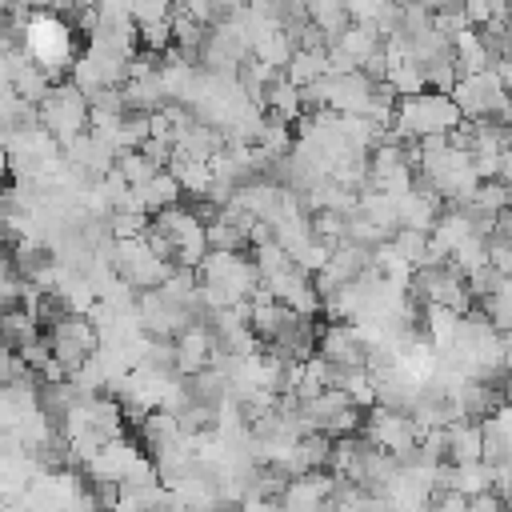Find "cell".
Segmentation results:
<instances>
[{"label": "cell", "instance_id": "cell-3", "mask_svg": "<svg viewBox=\"0 0 512 512\" xmlns=\"http://www.w3.org/2000/svg\"><path fill=\"white\" fill-rule=\"evenodd\" d=\"M464 120L460 104L452 100V92L440 88H424L416 96H400L396 100V116H392V132L400 140H424V136H448L456 124Z\"/></svg>", "mask_w": 512, "mask_h": 512}, {"label": "cell", "instance_id": "cell-7", "mask_svg": "<svg viewBox=\"0 0 512 512\" xmlns=\"http://www.w3.org/2000/svg\"><path fill=\"white\" fill-rule=\"evenodd\" d=\"M360 432H364L376 448L392 452L396 460H408V456H416V444H420V432H424V428H420V420H416L408 408L372 404V408H364Z\"/></svg>", "mask_w": 512, "mask_h": 512}, {"label": "cell", "instance_id": "cell-5", "mask_svg": "<svg viewBox=\"0 0 512 512\" xmlns=\"http://www.w3.org/2000/svg\"><path fill=\"white\" fill-rule=\"evenodd\" d=\"M452 100L460 104L464 120H488V116H496L504 124L512 120V96H508V88H504V80L496 76L492 64L480 68V72H460V80L452 88Z\"/></svg>", "mask_w": 512, "mask_h": 512}, {"label": "cell", "instance_id": "cell-2", "mask_svg": "<svg viewBox=\"0 0 512 512\" xmlns=\"http://www.w3.org/2000/svg\"><path fill=\"white\" fill-rule=\"evenodd\" d=\"M20 48L28 52V60H36L52 80H64V72H72L80 48H76V28L72 20H64L52 8H40L24 20L20 28Z\"/></svg>", "mask_w": 512, "mask_h": 512}, {"label": "cell", "instance_id": "cell-11", "mask_svg": "<svg viewBox=\"0 0 512 512\" xmlns=\"http://www.w3.org/2000/svg\"><path fill=\"white\" fill-rule=\"evenodd\" d=\"M216 352H220V348H216L212 324L192 320L188 328H180V332L172 336V364H176L180 376H192V372L208 368V364L216 360Z\"/></svg>", "mask_w": 512, "mask_h": 512}, {"label": "cell", "instance_id": "cell-17", "mask_svg": "<svg viewBox=\"0 0 512 512\" xmlns=\"http://www.w3.org/2000/svg\"><path fill=\"white\" fill-rule=\"evenodd\" d=\"M496 176H500L504 184H512V144L500 152V168H496Z\"/></svg>", "mask_w": 512, "mask_h": 512}, {"label": "cell", "instance_id": "cell-16", "mask_svg": "<svg viewBox=\"0 0 512 512\" xmlns=\"http://www.w3.org/2000/svg\"><path fill=\"white\" fill-rule=\"evenodd\" d=\"M324 72H332V64H328V48H304V44H296V52H292L288 64H284V76H288L292 84H300V88L316 84Z\"/></svg>", "mask_w": 512, "mask_h": 512}, {"label": "cell", "instance_id": "cell-8", "mask_svg": "<svg viewBox=\"0 0 512 512\" xmlns=\"http://www.w3.org/2000/svg\"><path fill=\"white\" fill-rule=\"evenodd\" d=\"M112 268L132 284V288H160L164 284V276L176 268L168 256H160L152 244H148V236H128V240H116L112 244Z\"/></svg>", "mask_w": 512, "mask_h": 512}, {"label": "cell", "instance_id": "cell-4", "mask_svg": "<svg viewBox=\"0 0 512 512\" xmlns=\"http://www.w3.org/2000/svg\"><path fill=\"white\" fill-rule=\"evenodd\" d=\"M36 120H40L60 144H68L72 136L88 132V124H92V100H88V92H80L72 80H68V84L56 80V84L48 88V96L36 104Z\"/></svg>", "mask_w": 512, "mask_h": 512}, {"label": "cell", "instance_id": "cell-12", "mask_svg": "<svg viewBox=\"0 0 512 512\" xmlns=\"http://www.w3.org/2000/svg\"><path fill=\"white\" fill-rule=\"evenodd\" d=\"M36 404H40V380L0 384V432H12Z\"/></svg>", "mask_w": 512, "mask_h": 512}, {"label": "cell", "instance_id": "cell-14", "mask_svg": "<svg viewBox=\"0 0 512 512\" xmlns=\"http://www.w3.org/2000/svg\"><path fill=\"white\" fill-rule=\"evenodd\" d=\"M448 460H484V428L472 416H456L448 424Z\"/></svg>", "mask_w": 512, "mask_h": 512}, {"label": "cell", "instance_id": "cell-9", "mask_svg": "<svg viewBox=\"0 0 512 512\" xmlns=\"http://www.w3.org/2000/svg\"><path fill=\"white\" fill-rule=\"evenodd\" d=\"M48 348H52V356L68 368V372H76L96 348H100V328H96V320L88 316V312H64V316H56L52 324H48Z\"/></svg>", "mask_w": 512, "mask_h": 512}, {"label": "cell", "instance_id": "cell-13", "mask_svg": "<svg viewBox=\"0 0 512 512\" xmlns=\"http://www.w3.org/2000/svg\"><path fill=\"white\" fill-rule=\"evenodd\" d=\"M132 192H136V204H140L144 212H160V208H168V204L184 200V188H180V180L172 176V168H168V164H164V168H156L144 184H132Z\"/></svg>", "mask_w": 512, "mask_h": 512}, {"label": "cell", "instance_id": "cell-6", "mask_svg": "<svg viewBox=\"0 0 512 512\" xmlns=\"http://www.w3.org/2000/svg\"><path fill=\"white\" fill-rule=\"evenodd\" d=\"M408 296L420 304H448L456 312H468L476 304L468 276L452 264V260H436V264H420L408 280Z\"/></svg>", "mask_w": 512, "mask_h": 512}, {"label": "cell", "instance_id": "cell-1", "mask_svg": "<svg viewBox=\"0 0 512 512\" xmlns=\"http://www.w3.org/2000/svg\"><path fill=\"white\" fill-rule=\"evenodd\" d=\"M200 304L204 312L228 308V304H248L260 292V268L244 248H208L200 260Z\"/></svg>", "mask_w": 512, "mask_h": 512}, {"label": "cell", "instance_id": "cell-10", "mask_svg": "<svg viewBox=\"0 0 512 512\" xmlns=\"http://www.w3.org/2000/svg\"><path fill=\"white\" fill-rule=\"evenodd\" d=\"M316 352L336 368H360V364H368L372 344L356 320H328V324H320Z\"/></svg>", "mask_w": 512, "mask_h": 512}, {"label": "cell", "instance_id": "cell-15", "mask_svg": "<svg viewBox=\"0 0 512 512\" xmlns=\"http://www.w3.org/2000/svg\"><path fill=\"white\" fill-rule=\"evenodd\" d=\"M452 56H456V68H460V72H480V68L492 64V52H488L484 32H480L476 24H468V28H460V32L452 36Z\"/></svg>", "mask_w": 512, "mask_h": 512}]
</instances>
